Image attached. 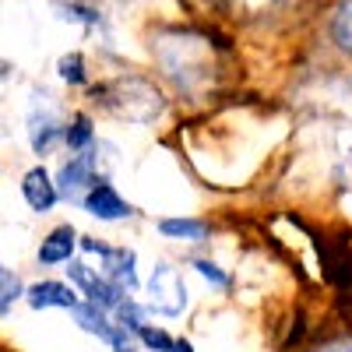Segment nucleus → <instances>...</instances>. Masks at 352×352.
Returning <instances> with one entry per match:
<instances>
[{
	"label": "nucleus",
	"mask_w": 352,
	"mask_h": 352,
	"mask_svg": "<svg viewBox=\"0 0 352 352\" xmlns=\"http://www.w3.org/2000/svg\"><path fill=\"white\" fill-rule=\"evenodd\" d=\"M25 138L32 155L46 159L64 144V116L60 106H56V96L46 92V88H32V99L25 106Z\"/></svg>",
	"instance_id": "obj_1"
},
{
	"label": "nucleus",
	"mask_w": 352,
	"mask_h": 352,
	"mask_svg": "<svg viewBox=\"0 0 352 352\" xmlns=\"http://www.w3.org/2000/svg\"><path fill=\"white\" fill-rule=\"evenodd\" d=\"M144 310L148 314H159V317H180L190 303V292H187V282L180 275V268H173L169 261H159L152 275H148V285H144Z\"/></svg>",
	"instance_id": "obj_2"
},
{
	"label": "nucleus",
	"mask_w": 352,
	"mask_h": 352,
	"mask_svg": "<svg viewBox=\"0 0 352 352\" xmlns=\"http://www.w3.org/2000/svg\"><path fill=\"white\" fill-rule=\"evenodd\" d=\"M67 282L78 289V296H85V303H92V307H99V310H106V314H113L116 307H120L131 292H124L120 285H113L99 268H92L88 261H78V257H71L67 261Z\"/></svg>",
	"instance_id": "obj_3"
},
{
	"label": "nucleus",
	"mask_w": 352,
	"mask_h": 352,
	"mask_svg": "<svg viewBox=\"0 0 352 352\" xmlns=\"http://www.w3.org/2000/svg\"><path fill=\"white\" fill-rule=\"evenodd\" d=\"M78 250L85 254H96L102 261V275L113 282V285H120L124 292H134L141 289V278H138V254L131 247H109L96 236H81L78 240Z\"/></svg>",
	"instance_id": "obj_4"
},
{
	"label": "nucleus",
	"mask_w": 352,
	"mask_h": 352,
	"mask_svg": "<svg viewBox=\"0 0 352 352\" xmlns=\"http://www.w3.org/2000/svg\"><path fill=\"white\" fill-rule=\"evenodd\" d=\"M102 180V169H99V159H96V144L88 152H74L71 159L60 162V169L53 173V184H56V194L67 204H81V197L92 190V184Z\"/></svg>",
	"instance_id": "obj_5"
},
{
	"label": "nucleus",
	"mask_w": 352,
	"mask_h": 352,
	"mask_svg": "<svg viewBox=\"0 0 352 352\" xmlns=\"http://www.w3.org/2000/svg\"><path fill=\"white\" fill-rule=\"evenodd\" d=\"M81 208L92 215V219H99V222H127L134 215V204L120 190H116L106 176H102V180H96L92 190L81 197Z\"/></svg>",
	"instance_id": "obj_6"
},
{
	"label": "nucleus",
	"mask_w": 352,
	"mask_h": 352,
	"mask_svg": "<svg viewBox=\"0 0 352 352\" xmlns=\"http://www.w3.org/2000/svg\"><path fill=\"white\" fill-rule=\"evenodd\" d=\"M18 190H21V201L28 204V212H32V215H50L56 204H60V194H56V184H53V173L43 162L21 173Z\"/></svg>",
	"instance_id": "obj_7"
},
{
	"label": "nucleus",
	"mask_w": 352,
	"mask_h": 352,
	"mask_svg": "<svg viewBox=\"0 0 352 352\" xmlns=\"http://www.w3.org/2000/svg\"><path fill=\"white\" fill-rule=\"evenodd\" d=\"M25 303L32 310H74L81 303L78 289L60 278H39L32 285H25Z\"/></svg>",
	"instance_id": "obj_8"
},
{
	"label": "nucleus",
	"mask_w": 352,
	"mask_h": 352,
	"mask_svg": "<svg viewBox=\"0 0 352 352\" xmlns=\"http://www.w3.org/2000/svg\"><path fill=\"white\" fill-rule=\"evenodd\" d=\"M78 240H81V232L71 226V222H60V226H53L46 236L39 240L36 247V261H39V268H56V264H67L78 250Z\"/></svg>",
	"instance_id": "obj_9"
},
{
	"label": "nucleus",
	"mask_w": 352,
	"mask_h": 352,
	"mask_svg": "<svg viewBox=\"0 0 352 352\" xmlns=\"http://www.w3.org/2000/svg\"><path fill=\"white\" fill-rule=\"evenodd\" d=\"M155 229L166 240H176V243H204L212 232V226L204 219H184V215L180 219H159Z\"/></svg>",
	"instance_id": "obj_10"
},
{
	"label": "nucleus",
	"mask_w": 352,
	"mask_h": 352,
	"mask_svg": "<svg viewBox=\"0 0 352 352\" xmlns=\"http://www.w3.org/2000/svg\"><path fill=\"white\" fill-rule=\"evenodd\" d=\"M64 144L71 152H88L96 144V124L88 113H74L71 120H64Z\"/></svg>",
	"instance_id": "obj_11"
},
{
	"label": "nucleus",
	"mask_w": 352,
	"mask_h": 352,
	"mask_svg": "<svg viewBox=\"0 0 352 352\" xmlns=\"http://www.w3.org/2000/svg\"><path fill=\"white\" fill-rule=\"evenodd\" d=\"M21 300H25V282H21V275L4 272V275H0V320H4Z\"/></svg>",
	"instance_id": "obj_12"
},
{
	"label": "nucleus",
	"mask_w": 352,
	"mask_h": 352,
	"mask_svg": "<svg viewBox=\"0 0 352 352\" xmlns=\"http://www.w3.org/2000/svg\"><path fill=\"white\" fill-rule=\"evenodd\" d=\"M56 74H60V81L67 85H88V71H85V56L74 50V53H64L60 60H56Z\"/></svg>",
	"instance_id": "obj_13"
},
{
	"label": "nucleus",
	"mask_w": 352,
	"mask_h": 352,
	"mask_svg": "<svg viewBox=\"0 0 352 352\" xmlns=\"http://www.w3.org/2000/svg\"><path fill=\"white\" fill-rule=\"evenodd\" d=\"M134 338H138V345L144 349V352H169L173 349V335L169 331H162V328H155V324H144L134 331Z\"/></svg>",
	"instance_id": "obj_14"
},
{
	"label": "nucleus",
	"mask_w": 352,
	"mask_h": 352,
	"mask_svg": "<svg viewBox=\"0 0 352 352\" xmlns=\"http://www.w3.org/2000/svg\"><path fill=\"white\" fill-rule=\"evenodd\" d=\"M331 32H335V43L352 53V0H342V8L335 11V21H331Z\"/></svg>",
	"instance_id": "obj_15"
},
{
	"label": "nucleus",
	"mask_w": 352,
	"mask_h": 352,
	"mask_svg": "<svg viewBox=\"0 0 352 352\" xmlns=\"http://www.w3.org/2000/svg\"><path fill=\"white\" fill-rule=\"evenodd\" d=\"M56 11H60L64 21H78V25H88V28H96V25L102 21L99 11L88 8V4H81V0H64V4H56Z\"/></svg>",
	"instance_id": "obj_16"
},
{
	"label": "nucleus",
	"mask_w": 352,
	"mask_h": 352,
	"mask_svg": "<svg viewBox=\"0 0 352 352\" xmlns=\"http://www.w3.org/2000/svg\"><path fill=\"white\" fill-rule=\"evenodd\" d=\"M190 264H194V272H197L204 282H212L215 289H229V285H232V278H229V275L219 268L215 261H208V257H194Z\"/></svg>",
	"instance_id": "obj_17"
},
{
	"label": "nucleus",
	"mask_w": 352,
	"mask_h": 352,
	"mask_svg": "<svg viewBox=\"0 0 352 352\" xmlns=\"http://www.w3.org/2000/svg\"><path fill=\"white\" fill-rule=\"evenodd\" d=\"M320 352H352V338H342V342H331V345H324Z\"/></svg>",
	"instance_id": "obj_18"
},
{
	"label": "nucleus",
	"mask_w": 352,
	"mask_h": 352,
	"mask_svg": "<svg viewBox=\"0 0 352 352\" xmlns=\"http://www.w3.org/2000/svg\"><path fill=\"white\" fill-rule=\"evenodd\" d=\"M169 352H194V345L187 342V338H173V349Z\"/></svg>",
	"instance_id": "obj_19"
},
{
	"label": "nucleus",
	"mask_w": 352,
	"mask_h": 352,
	"mask_svg": "<svg viewBox=\"0 0 352 352\" xmlns=\"http://www.w3.org/2000/svg\"><path fill=\"white\" fill-rule=\"evenodd\" d=\"M236 4H243V8H272L275 0H236Z\"/></svg>",
	"instance_id": "obj_20"
},
{
	"label": "nucleus",
	"mask_w": 352,
	"mask_h": 352,
	"mask_svg": "<svg viewBox=\"0 0 352 352\" xmlns=\"http://www.w3.org/2000/svg\"><path fill=\"white\" fill-rule=\"evenodd\" d=\"M8 71H11V64H4V60H0V78H8Z\"/></svg>",
	"instance_id": "obj_21"
},
{
	"label": "nucleus",
	"mask_w": 352,
	"mask_h": 352,
	"mask_svg": "<svg viewBox=\"0 0 352 352\" xmlns=\"http://www.w3.org/2000/svg\"><path fill=\"white\" fill-rule=\"evenodd\" d=\"M4 272H8V268H4V261H0V275H4Z\"/></svg>",
	"instance_id": "obj_22"
}]
</instances>
